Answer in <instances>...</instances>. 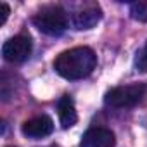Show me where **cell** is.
Here are the masks:
<instances>
[{"instance_id":"obj_1","label":"cell","mask_w":147,"mask_h":147,"mask_svg":"<svg viewBox=\"0 0 147 147\" xmlns=\"http://www.w3.org/2000/svg\"><path fill=\"white\" fill-rule=\"evenodd\" d=\"M97 66V55L88 47H75L64 50L54 61V69L66 80H82Z\"/></svg>"},{"instance_id":"obj_2","label":"cell","mask_w":147,"mask_h":147,"mask_svg":"<svg viewBox=\"0 0 147 147\" xmlns=\"http://www.w3.org/2000/svg\"><path fill=\"white\" fill-rule=\"evenodd\" d=\"M33 24L49 36H61L67 28V18L62 7L47 5L33 16Z\"/></svg>"},{"instance_id":"obj_3","label":"cell","mask_w":147,"mask_h":147,"mask_svg":"<svg viewBox=\"0 0 147 147\" xmlns=\"http://www.w3.org/2000/svg\"><path fill=\"white\" fill-rule=\"evenodd\" d=\"M147 94V87L144 83H133V85H126V87H116L111 88L106 97L104 102L109 107H116V109H126V107H133L138 102H142V99Z\"/></svg>"},{"instance_id":"obj_4","label":"cell","mask_w":147,"mask_h":147,"mask_svg":"<svg viewBox=\"0 0 147 147\" xmlns=\"http://www.w3.org/2000/svg\"><path fill=\"white\" fill-rule=\"evenodd\" d=\"M31 54V40L26 35H16L2 45V55L7 62H24Z\"/></svg>"},{"instance_id":"obj_5","label":"cell","mask_w":147,"mask_h":147,"mask_svg":"<svg viewBox=\"0 0 147 147\" xmlns=\"http://www.w3.org/2000/svg\"><path fill=\"white\" fill-rule=\"evenodd\" d=\"M114 145H116L114 133L100 126L87 130L80 140V147H114Z\"/></svg>"},{"instance_id":"obj_6","label":"cell","mask_w":147,"mask_h":147,"mask_svg":"<svg viewBox=\"0 0 147 147\" xmlns=\"http://www.w3.org/2000/svg\"><path fill=\"white\" fill-rule=\"evenodd\" d=\"M21 131L28 138H43V137H49L54 131V121L45 114L36 116V118H31V119L24 121L23 126H21Z\"/></svg>"},{"instance_id":"obj_7","label":"cell","mask_w":147,"mask_h":147,"mask_svg":"<svg viewBox=\"0 0 147 147\" xmlns=\"http://www.w3.org/2000/svg\"><path fill=\"white\" fill-rule=\"evenodd\" d=\"M102 19V11L97 4H88L73 14V26L76 30H90Z\"/></svg>"},{"instance_id":"obj_8","label":"cell","mask_w":147,"mask_h":147,"mask_svg":"<svg viewBox=\"0 0 147 147\" xmlns=\"http://www.w3.org/2000/svg\"><path fill=\"white\" fill-rule=\"evenodd\" d=\"M57 113H59V121L62 128H71L78 121V114L75 109V102L69 95H62L57 102Z\"/></svg>"},{"instance_id":"obj_9","label":"cell","mask_w":147,"mask_h":147,"mask_svg":"<svg viewBox=\"0 0 147 147\" xmlns=\"http://www.w3.org/2000/svg\"><path fill=\"white\" fill-rule=\"evenodd\" d=\"M130 14L133 19L147 23V4L145 2H133L130 4Z\"/></svg>"},{"instance_id":"obj_10","label":"cell","mask_w":147,"mask_h":147,"mask_svg":"<svg viewBox=\"0 0 147 147\" xmlns=\"http://www.w3.org/2000/svg\"><path fill=\"white\" fill-rule=\"evenodd\" d=\"M135 69L138 73H147V43L137 50V55H135Z\"/></svg>"},{"instance_id":"obj_11","label":"cell","mask_w":147,"mask_h":147,"mask_svg":"<svg viewBox=\"0 0 147 147\" xmlns=\"http://www.w3.org/2000/svg\"><path fill=\"white\" fill-rule=\"evenodd\" d=\"M0 14H2V21H0V24H4V23L7 21L9 14H11V9H9L7 4H2V5H0Z\"/></svg>"}]
</instances>
